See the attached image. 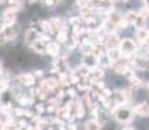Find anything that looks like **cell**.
Listing matches in <instances>:
<instances>
[{"label":"cell","instance_id":"1","mask_svg":"<svg viewBox=\"0 0 149 130\" xmlns=\"http://www.w3.org/2000/svg\"><path fill=\"white\" fill-rule=\"evenodd\" d=\"M113 113H114V117H116L117 121L122 124H127L132 120V109H130L126 105H117L116 108L113 109Z\"/></svg>","mask_w":149,"mask_h":130},{"label":"cell","instance_id":"2","mask_svg":"<svg viewBox=\"0 0 149 130\" xmlns=\"http://www.w3.org/2000/svg\"><path fill=\"white\" fill-rule=\"evenodd\" d=\"M136 48H137L136 43L134 42L132 39L126 38V39H122L121 42H119V51H121L123 53V56H126V57L131 56V55L136 51Z\"/></svg>","mask_w":149,"mask_h":130},{"label":"cell","instance_id":"3","mask_svg":"<svg viewBox=\"0 0 149 130\" xmlns=\"http://www.w3.org/2000/svg\"><path fill=\"white\" fill-rule=\"evenodd\" d=\"M113 98H114V103H116V105H123V104H126L127 102H130L131 98H132V95H131L130 90H125V89H122V90L114 91Z\"/></svg>","mask_w":149,"mask_h":130},{"label":"cell","instance_id":"4","mask_svg":"<svg viewBox=\"0 0 149 130\" xmlns=\"http://www.w3.org/2000/svg\"><path fill=\"white\" fill-rule=\"evenodd\" d=\"M19 33V26L17 24H13V25H9V26H4L3 27V35L5 37L7 40H12L14 39Z\"/></svg>","mask_w":149,"mask_h":130},{"label":"cell","instance_id":"5","mask_svg":"<svg viewBox=\"0 0 149 130\" xmlns=\"http://www.w3.org/2000/svg\"><path fill=\"white\" fill-rule=\"evenodd\" d=\"M111 68L118 74H127V72L130 70V68H128V61L127 60H122V59L117 60V61H113Z\"/></svg>","mask_w":149,"mask_h":130},{"label":"cell","instance_id":"6","mask_svg":"<svg viewBox=\"0 0 149 130\" xmlns=\"http://www.w3.org/2000/svg\"><path fill=\"white\" fill-rule=\"evenodd\" d=\"M16 18H17V11H13L10 8L4 11L3 13V25L4 26H9V25H13L16 24Z\"/></svg>","mask_w":149,"mask_h":130},{"label":"cell","instance_id":"7","mask_svg":"<svg viewBox=\"0 0 149 130\" xmlns=\"http://www.w3.org/2000/svg\"><path fill=\"white\" fill-rule=\"evenodd\" d=\"M82 63L86 68L95 69V68H97V65H99V59H97L96 56H93L92 53H88V55H84V56H83Z\"/></svg>","mask_w":149,"mask_h":130},{"label":"cell","instance_id":"8","mask_svg":"<svg viewBox=\"0 0 149 130\" xmlns=\"http://www.w3.org/2000/svg\"><path fill=\"white\" fill-rule=\"evenodd\" d=\"M132 64L140 70H149V60L145 56H137Z\"/></svg>","mask_w":149,"mask_h":130},{"label":"cell","instance_id":"9","mask_svg":"<svg viewBox=\"0 0 149 130\" xmlns=\"http://www.w3.org/2000/svg\"><path fill=\"white\" fill-rule=\"evenodd\" d=\"M132 112H134L135 115H139V116L148 117V116H149V103L137 104L135 108L132 109Z\"/></svg>","mask_w":149,"mask_h":130},{"label":"cell","instance_id":"10","mask_svg":"<svg viewBox=\"0 0 149 130\" xmlns=\"http://www.w3.org/2000/svg\"><path fill=\"white\" fill-rule=\"evenodd\" d=\"M18 81L25 86H33L35 83V77L30 73H22L18 76Z\"/></svg>","mask_w":149,"mask_h":130},{"label":"cell","instance_id":"11","mask_svg":"<svg viewBox=\"0 0 149 130\" xmlns=\"http://www.w3.org/2000/svg\"><path fill=\"white\" fill-rule=\"evenodd\" d=\"M38 39H39L38 31H36L35 29H27L26 34H25V40H26V43H29V44L31 46L34 42H36Z\"/></svg>","mask_w":149,"mask_h":130},{"label":"cell","instance_id":"12","mask_svg":"<svg viewBox=\"0 0 149 130\" xmlns=\"http://www.w3.org/2000/svg\"><path fill=\"white\" fill-rule=\"evenodd\" d=\"M45 52L51 56H58L60 53V44L58 43H54V42H51L45 46Z\"/></svg>","mask_w":149,"mask_h":130},{"label":"cell","instance_id":"13","mask_svg":"<svg viewBox=\"0 0 149 130\" xmlns=\"http://www.w3.org/2000/svg\"><path fill=\"white\" fill-rule=\"evenodd\" d=\"M119 42H121V39L118 38V35L110 34L107 38V40H105V44H107V47L110 50V48H117V46H119Z\"/></svg>","mask_w":149,"mask_h":130},{"label":"cell","instance_id":"14","mask_svg":"<svg viewBox=\"0 0 149 130\" xmlns=\"http://www.w3.org/2000/svg\"><path fill=\"white\" fill-rule=\"evenodd\" d=\"M107 56L109 57V60H110V61H117V60L122 59V52L119 51L118 48H110V50L108 51Z\"/></svg>","mask_w":149,"mask_h":130},{"label":"cell","instance_id":"15","mask_svg":"<svg viewBox=\"0 0 149 130\" xmlns=\"http://www.w3.org/2000/svg\"><path fill=\"white\" fill-rule=\"evenodd\" d=\"M92 48H93L92 42H90L88 39H86L84 42H82V44H81V53H83V55L91 53V52H92Z\"/></svg>","mask_w":149,"mask_h":130},{"label":"cell","instance_id":"16","mask_svg":"<svg viewBox=\"0 0 149 130\" xmlns=\"http://www.w3.org/2000/svg\"><path fill=\"white\" fill-rule=\"evenodd\" d=\"M88 77L92 79V82L93 81H99V79H101V78L104 77V70H102V69L95 68V69H92V72H91L90 74H88Z\"/></svg>","mask_w":149,"mask_h":130},{"label":"cell","instance_id":"17","mask_svg":"<svg viewBox=\"0 0 149 130\" xmlns=\"http://www.w3.org/2000/svg\"><path fill=\"white\" fill-rule=\"evenodd\" d=\"M84 104L82 103V100H78V102L75 103V112H74V115H75L78 118H82L83 116H84Z\"/></svg>","mask_w":149,"mask_h":130},{"label":"cell","instance_id":"18","mask_svg":"<svg viewBox=\"0 0 149 130\" xmlns=\"http://www.w3.org/2000/svg\"><path fill=\"white\" fill-rule=\"evenodd\" d=\"M84 129L86 130H101V125L99 124L97 120H90L86 122Z\"/></svg>","mask_w":149,"mask_h":130},{"label":"cell","instance_id":"19","mask_svg":"<svg viewBox=\"0 0 149 130\" xmlns=\"http://www.w3.org/2000/svg\"><path fill=\"white\" fill-rule=\"evenodd\" d=\"M137 14H139V13L134 12V11H128V12H126L122 17L126 20V22H127V24L130 25V24H134V22H135V20H136V17H137Z\"/></svg>","mask_w":149,"mask_h":130},{"label":"cell","instance_id":"20","mask_svg":"<svg viewBox=\"0 0 149 130\" xmlns=\"http://www.w3.org/2000/svg\"><path fill=\"white\" fill-rule=\"evenodd\" d=\"M148 35H149V31L147 30V29H137V31H136V38L139 42H141V43H144L145 42V39L148 38Z\"/></svg>","mask_w":149,"mask_h":130},{"label":"cell","instance_id":"21","mask_svg":"<svg viewBox=\"0 0 149 130\" xmlns=\"http://www.w3.org/2000/svg\"><path fill=\"white\" fill-rule=\"evenodd\" d=\"M65 44H66V48H68V50H74V48H75V46L78 44V37H77V35L68 37V39H66V42H65Z\"/></svg>","mask_w":149,"mask_h":130},{"label":"cell","instance_id":"22","mask_svg":"<svg viewBox=\"0 0 149 130\" xmlns=\"http://www.w3.org/2000/svg\"><path fill=\"white\" fill-rule=\"evenodd\" d=\"M31 47H33V50L35 52H38V53H44V52H45V46L43 44L42 39H40V42H39V40L34 42L33 44H31Z\"/></svg>","mask_w":149,"mask_h":130},{"label":"cell","instance_id":"23","mask_svg":"<svg viewBox=\"0 0 149 130\" xmlns=\"http://www.w3.org/2000/svg\"><path fill=\"white\" fill-rule=\"evenodd\" d=\"M60 85L62 86H69L71 83V79H70V76L66 73V72H62V73H60Z\"/></svg>","mask_w":149,"mask_h":130},{"label":"cell","instance_id":"24","mask_svg":"<svg viewBox=\"0 0 149 130\" xmlns=\"http://www.w3.org/2000/svg\"><path fill=\"white\" fill-rule=\"evenodd\" d=\"M134 25H135L136 29H144L145 25H147V18L143 16H140V14H137L135 22H134Z\"/></svg>","mask_w":149,"mask_h":130},{"label":"cell","instance_id":"25","mask_svg":"<svg viewBox=\"0 0 149 130\" xmlns=\"http://www.w3.org/2000/svg\"><path fill=\"white\" fill-rule=\"evenodd\" d=\"M128 81H130L131 87H134V89L140 87V86H141V83H143V81L140 79V78L137 77V76H135V74H132V76L128 77Z\"/></svg>","mask_w":149,"mask_h":130},{"label":"cell","instance_id":"26","mask_svg":"<svg viewBox=\"0 0 149 130\" xmlns=\"http://www.w3.org/2000/svg\"><path fill=\"white\" fill-rule=\"evenodd\" d=\"M8 8L13 11H19L22 8V4L19 0H8Z\"/></svg>","mask_w":149,"mask_h":130},{"label":"cell","instance_id":"27","mask_svg":"<svg viewBox=\"0 0 149 130\" xmlns=\"http://www.w3.org/2000/svg\"><path fill=\"white\" fill-rule=\"evenodd\" d=\"M39 25H40V27L43 29V31H45V33H48V34H52L53 33V29H52V26H51L49 21H40V22H39Z\"/></svg>","mask_w":149,"mask_h":130},{"label":"cell","instance_id":"28","mask_svg":"<svg viewBox=\"0 0 149 130\" xmlns=\"http://www.w3.org/2000/svg\"><path fill=\"white\" fill-rule=\"evenodd\" d=\"M68 39V34H66V30L65 29H62V30L58 31V34H57V42H61V43H65Z\"/></svg>","mask_w":149,"mask_h":130},{"label":"cell","instance_id":"29","mask_svg":"<svg viewBox=\"0 0 149 130\" xmlns=\"http://www.w3.org/2000/svg\"><path fill=\"white\" fill-rule=\"evenodd\" d=\"M9 121H12L10 117H9V115H8L5 111H0V122L4 124V125H7Z\"/></svg>","mask_w":149,"mask_h":130},{"label":"cell","instance_id":"30","mask_svg":"<svg viewBox=\"0 0 149 130\" xmlns=\"http://www.w3.org/2000/svg\"><path fill=\"white\" fill-rule=\"evenodd\" d=\"M19 103L24 104V105H29V104H33V99L29 96H22L19 98Z\"/></svg>","mask_w":149,"mask_h":130},{"label":"cell","instance_id":"31","mask_svg":"<svg viewBox=\"0 0 149 130\" xmlns=\"http://www.w3.org/2000/svg\"><path fill=\"white\" fill-rule=\"evenodd\" d=\"M139 14H140V16H143V17H145V18H147L148 14H149V7H147V5H145L144 8H141V9H140V12H139Z\"/></svg>","mask_w":149,"mask_h":130},{"label":"cell","instance_id":"32","mask_svg":"<svg viewBox=\"0 0 149 130\" xmlns=\"http://www.w3.org/2000/svg\"><path fill=\"white\" fill-rule=\"evenodd\" d=\"M88 1L90 0H77V4L82 8H86V7H88Z\"/></svg>","mask_w":149,"mask_h":130},{"label":"cell","instance_id":"33","mask_svg":"<svg viewBox=\"0 0 149 130\" xmlns=\"http://www.w3.org/2000/svg\"><path fill=\"white\" fill-rule=\"evenodd\" d=\"M8 89V85L4 82V81H0V92H3V91H5Z\"/></svg>","mask_w":149,"mask_h":130},{"label":"cell","instance_id":"34","mask_svg":"<svg viewBox=\"0 0 149 130\" xmlns=\"http://www.w3.org/2000/svg\"><path fill=\"white\" fill-rule=\"evenodd\" d=\"M24 109H14V113H16L17 115V116H19V117H21V116H24Z\"/></svg>","mask_w":149,"mask_h":130},{"label":"cell","instance_id":"35","mask_svg":"<svg viewBox=\"0 0 149 130\" xmlns=\"http://www.w3.org/2000/svg\"><path fill=\"white\" fill-rule=\"evenodd\" d=\"M68 129H69V130H78V126H77L75 124H69V125H68Z\"/></svg>","mask_w":149,"mask_h":130},{"label":"cell","instance_id":"36","mask_svg":"<svg viewBox=\"0 0 149 130\" xmlns=\"http://www.w3.org/2000/svg\"><path fill=\"white\" fill-rule=\"evenodd\" d=\"M18 130H34L33 126H27V125H25V126H19Z\"/></svg>","mask_w":149,"mask_h":130},{"label":"cell","instance_id":"37","mask_svg":"<svg viewBox=\"0 0 149 130\" xmlns=\"http://www.w3.org/2000/svg\"><path fill=\"white\" fill-rule=\"evenodd\" d=\"M68 94L70 95L71 98H74V96H75V95H77V91H75V90H73V89H70V90L68 91Z\"/></svg>","mask_w":149,"mask_h":130},{"label":"cell","instance_id":"38","mask_svg":"<svg viewBox=\"0 0 149 130\" xmlns=\"http://www.w3.org/2000/svg\"><path fill=\"white\" fill-rule=\"evenodd\" d=\"M36 109H38V112H39V113H43V111H44V108H43V105H42V104H40V105H38V107H36Z\"/></svg>","mask_w":149,"mask_h":130},{"label":"cell","instance_id":"39","mask_svg":"<svg viewBox=\"0 0 149 130\" xmlns=\"http://www.w3.org/2000/svg\"><path fill=\"white\" fill-rule=\"evenodd\" d=\"M35 76H36V77H42V76H43V72H42V70H36V72H35ZM35 76H34V77H35Z\"/></svg>","mask_w":149,"mask_h":130},{"label":"cell","instance_id":"40","mask_svg":"<svg viewBox=\"0 0 149 130\" xmlns=\"http://www.w3.org/2000/svg\"><path fill=\"white\" fill-rule=\"evenodd\" d=\"M45 4H47V5H53L54 4V0H45Z\"/></svg>","mask_w":149,"mask_h":130},{"label":"cell","instance_id":"41","mask_svg":"<svg viewBox=\"0 0 149 130\" xmlns=\"http://www.w3.org/2000/svg\"><path fill=\"white\" fill-rule=\"evenodd\" d=\"M143 1H144V4L147 5V7H149V0H143Z\"/></svg>","mask_w":149,"mask_h":130},{"label":"cell","instance_id":"42","mask_svg":"<svg viewBox=\"0 0 149 130\" xmlns=\"http://www.w3.org/2000/svg\"><path fill=\"white\" fill-rule=\"evenodd\" d=\"M26 1H27V3H30V4H33V3H35L36 0H26Z\"/></svg>","mask_w":149,"mask_h":130},{"label":"cell","instance_id":"43","mask_svg":"<svg viewBox=\"0 0 149 130\" xmlns=\"http://www.w3.org/2000/svg\"><path fill=\"white\" fill-rule=\"evenodd\" d=\"M123 130H135V129H134V128H125Z\"/></svg>","mask_w":149,"mask_h":130},{"label":"cell","instance_id":"44","mask_svg":"<svg viewBox=\"0 0 149 130\" xmlns=\"http://www.w3.org/2000/svg\"><path fill=\"white\" fill-rule=\"evenodd\" d=\"M1 68H3V63H1V60H0V70H1Z\"/></svg>","mask_w":149,"mask_h":130},{"label":"cell","instance_id":"45","mask_svg":"<svg viewBox=\"0 0 149 130\" xmlns=\"http://www.w3.org/2000/svg\"><path fill=\"white\" fill-rule=\"evenodd\" d=\"M147 90L149 91V82H147Z\"/></svg>","mask_w":149,"mask_h":130},{"label":"cell","instance_id":"46","mask_svg":"<svg viewBox=\"0 0 149 130\" xmlns=\"http://www.w3.org/2000/svg\"><path fill=\"white\" fill-rule=\"evenodd\" d=\"M5 1V0H0V4H3V3H4Z\"/></svg>","mask_w":149,"mask_h":130},{"label":"cell","instance_id":"47","mask_svg":"<svg viewBox=\"0 0 149 130\" xmlns=\"http://www.w3.org/2000/svg\"><path fill=\"white\" fill-rule=\"evenodd\" d=\"M121 1H123V3H126V1H128V0H121Z\"/></svg>","mask_w":149,"mask_h":130},{"label":"cell","instance_id":"48","mask_svg":"<svg viewBox=\"0 0 149 130\" xmlns=\"http://www.w3.org/2000/svg\"><path fill=\"white\" fill-rule=\"evenodd\" d=\"M54 1H62V0H54Z\"/></svg>","mask_w":149,"mask_h":130}]
</instances>
